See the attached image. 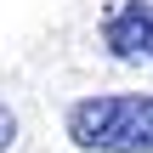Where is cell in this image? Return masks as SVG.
Returning <instances> with one entry per match:
<instances>
[{
	"label": "cell",
	"mask_w": 153,
	"mask_h": 153,
	"mask_svg": "<svg viewBox=\"0 0 153 153\" xmlns=\"http://www.w3.org/2000/svg\"><path fill=\"white\" fill-rule=\"evenodd\" d=\"M62 131L79 153H153V91L79 97L68 102Z\"/></svg>",
	"instance_id": "1"
},
{
	"label": "cell",
	"mask_w": 153,
	"mask_h": 153,
	"mask_svg": "<svg viewBox=\"0 0 153 153\" xmlns=\"http://www.w3.org/2000/svg\"><path fill=\"white\" fill-rule=\"evenodd\" d=\"M11 148H17V114L0 102V153H11Z\"/></svg>",
	"instance_id": "3"
},
{
	"label": "cell",
	"mask_w": 153,
	"mask_h": 153,
	"mask_svg": "<svg viewBox=\"0 0 153 153\" xmlns=\"http://www.w3.org/2000/svg\"><path fill=\"white\" fill-rule=\"evenodd\" d=\"M102 45L119 62H148L153 68V0H114L102 11Z\"/></svg>",
	"instance_id": "2"
}]
</instances>
